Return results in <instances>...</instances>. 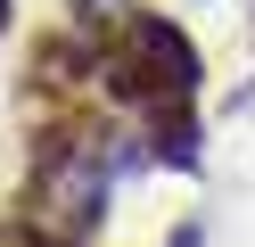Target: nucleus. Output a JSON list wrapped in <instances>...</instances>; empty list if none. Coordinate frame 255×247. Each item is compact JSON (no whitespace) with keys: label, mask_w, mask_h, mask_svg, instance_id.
<instances>
[{"label":"nucleus","mask_w":255,"mask_h":247,"mask_svg":"<svg viewBox=\"0 0 255 247\" xmlns=\"http://www.w3.org/2000/svg\"><path fill=\"white\" fill-rule=\"evenodd\" d=\"M0 25H8V0H0Z\"/></svg>","instance_id":"f03ea898"},{"label":"nucleus","mask_w":255,"mask_h":247,"mask_svg":"<svg viewBox=\"0 0 255 247\" xmlns=\"http://www.w3.org/2000/svg\"><path fill=\"white\" fill-rule=\"evenodd\" d=\"M132 165H140V148H124V132H41V148H33V231L58 239V247H83Z\"/></svg>","instance_id":"f257e3e1"}]
</instances>
